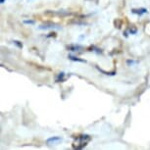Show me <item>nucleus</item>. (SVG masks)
<instances>
[{
	"mask_svg": "<svg viewBox=\"0 0 150 150\" xmlns=\"http://www.w3.org/2000/svg\"><path fill=\"white\" fill-rule=\"evenodd\" d=\"M77 140H78V145L74 146V148L76 149H81L85 146L87 145L89 141L91 140V136L88 134H81V136H78L77 137Z\"/></svg>",
	"mask_w": 150,
	"mask_h": 150,
	"instance_id": "obj_1",
	"label": "nucleus"
},
{
	"mask_svg": "<svg viewBox=\"0 0 150 150\" xmlns=\"http://www.w3.org/2000/svg\"><path fill=\"white\" fill-rule=\"evenodd\" d=\"M62 137L60 136H52V137H49L48 139H46V143L48 145H52V144H57L58 142L62 141Z\"/></svg>",
	"mask_w": 150,
	"mask_h": 150,
	"instance_id": "obj_2",
	"label": "nucleus"
},
{
	"mask_svg": "<svg viewBox=\"0 0 150 150\" xmlns=\"http://www.w3.org/2000/svg\"><path fill=\"white\" fill-rule=\"evenodd\" d=\"M59 28V27H57V25L51 23V22H46L45 24H42L41 26H39V29H48V28Z\"/></svg>",
	"mask_w": 150,
	"mask_h": 150,
	"instance_id": "obj_3",
	"label": "nucleus"
},
{
	"mask_svg": "<svg viewBox=\"0 0 150 150\" xmlns=\"http://www.w3.org/2000/svg\"><path fill=\"white\" fill-rule=\"evenodd\" d=\"M131 13L138 15V16H141V15L148 13V10L146 9V8H133V9H131Z\"/></svg>",
	"mask_w": 150,
	"mask_h": 150,
	"instance_id": "obj_4",
	"label": "nucleus"
},
{
	"mask_svg": "<svg viewBox=\"0 0 150 150\" xmlns=\"http://www.w3.org/2000/svg\"><path fill=\"white\" fill-rule=\"evenodd\" d=\"M67 49L70 50V51L76 52V51L82 50V49H84V46H81L80 44H71V45H68V46H67Z\"/></svg>",
	"mask_w": 150,
	"mask_h": 150,
	"instance_id": "obj_5",
	"label": "nucleus"
},
{
	"mask_svg": "<svg viewBox=\"0 0 150 150\" xmlns=\"http://www.w3.org/2000/svg\"><path fill=\"white\" fill-rule=\"evenodd\" d=\"M68 58H69L70 60H72V61L80 62V63H86V61H85V59H80L79 57H76V56H74V55H72V54H69V55H68Z\"/></svg>",
	"mask_w": 150,
	"mask_h": 150,
	"instance_id": "obj_6",
	"label": "nucleus"
},
{
	"mask_svg": "<svg viewBox=\"0 0 150 150\" xmlns=\"http://www.w3.org/2000/svg\"><path fill=\"white\" fill-rule=\"evenodd\" d=\"M96 69L100 72V73H102V74H104V75H106V76H114V75H116V71H113V72H106V71H104L103 69H100L98 66L96 67Z\"/></svg>",
	"mask_w": 150,
	"mask_h": 150,
	"instance_id": "obj_7",
	"label": "nucleus"
},
{
	"mask_svg": "<svg viewBox=\"0 0 150 150\" xmlns=\"http://www.w3.org/2000/svg\"><path fill=\"white\" fill-rule=\"evenodd\" d=\"M65 74L64 73H60L59 75L57 76L56 78V82H61V81H64L65 80Z\"/></svg>",
	"mask_w": 150,
	"mask_h": 150,
	"instance_id": "obj_8",
	"label": "nucleus"
},
{
	"mask_svg": "<svg viewBox=\"0 0 150 150\" xmlns=\"http://www.w3.org/2000/svg\"><path fill=\"white\" fill-rule=\"evenodd\" d=\"M129 32H130V33H131V34H136V33H137V29H136L134 27H131V28L129 29Z\"/></svg>",
	"mask_w": 150,
	"mask_h": 150,
	"instance_id": "obj_9",
	"label": "nucleus"
},
{
	"mask_svg": "<svg viewBox=\"0 0 150 150\" xmlns=\"http://www.w3.org/2000/svg\"><path fill=\"white\" fill-rule=\"evenodd\" d=\"M13 43H14V44H16V45L19 47V48H23V43L21 42V41H19V40H14V41H13Z\"/></svg>",
	"mask_w": 150,
	"mask_h": 150,
	"instance_id": "obj_10",
	"label": "nucleus"
},
{
	"mask_svg": "<svg viewBox=\"0 0 150 150\" xmlns=\"http://www.w3.org/2000/svg\"><path fill=\"white\" fill-rule=\"evenodd\" d=\"M24 24H26V25H34L35 22L33 21V20H25L24 21Z\"/></svg>",
	"mask_w": 150,
	"mask_h": 150,
	"instance_id": "obj_11",
	"label": "nucleus"
},
{
	"mask_svg": "<svg viewBox=\"0 0 150 150\" xmlns=\"http://www.w3.org/2000/svg\"><path fill=\"white\" fill-rule=\"evenodd\" d=\"M138 62L137 61H134V60H128L127 61V64L129 66H131V65H136V64H137Z\"/></svg>",
	"mask_w": 150,
	"mask_h": 150,
	"instance_id": "obj_12",
	"label": "nucleus"
},
{
	"mask_svg": "<svg viewBox=\"0 0 150 150\" xmlns=\"http://www.w3.org/2000/svg\"><path fill=\"white\" fill-rule=\"evenodd\" d=\"M90 48H93L94 50H92V51L96 52V53H98V54H100V53H102V51H101V49H99V48H97V47L95 46H91Z\"/></svg>",
	"mask_w": 150,
	"mask_h": 150,
	"instance_id": "obj_13",
	"label": "nucleus"
},
{
	"mask_svg": "<svg viewBox=\"0 0 150 150\" xmlns=\"http://www.w3.org/2000/svg\"><path fill=\"white\" fill-rule=\"evenodd\" d=\"M56 35V33H49V35H47V38H51V36H55Z\"/></svg>",
	"mask_w": 150,
	"mask_h": 150,
	"instance_id": "obj_14",
	"label": "nucleus"
},
{
	"mask_svg": "<svg viewBox=\"0 0 150 150\" xmlns=\"http://www.w3.org/2000/svg\"><path fill=\"white\" fill-rule=\"evenodd\" d=\"M5 2V0H1V3H4Z\"/></svg>",
	"mask_w": 150,
	"mask_h": 150,
	"instance_id": "obj_15",
	"label": "nucleus"
}]
</instances>
